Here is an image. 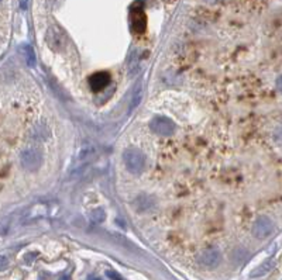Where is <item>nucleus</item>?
I'll list each match as a JSON object with an SVG mask.
<instances>
[{
  "mask_svg": "<svg viewBox=\"0 0 282 280\" xmlns=\"http://www.w3.org/2000/svg\"><path fill=\"white\" fill-rule=\"evenodd\" d=\"M124 165L127 170L133 175H140L146 168V157L138 149H127L123 154Z\"/></svg>",
  "mask_w": 282,
  "mask_h": 280,
  "instance_id": "nucleus-1",
  "label": "nucleus"
},
{
  "mask_svg": "<svg viewBox=\"0 0 282 280\" xmlns=\"http://www.w3.org/2000/svg\"><path fill=\"white\" fill-rule=\"evenodd\" d=\"M20 162H22L23 168L34 172L41 166L43 163V154L35 149V148H28L26 151H23L20 155Z\"/></svg>",
  "mask_w": 282,
  "mask_h": 280,
  "instance_id": "nucleus-2",
  "label": "nucleus"
},
{
  "mask_svg": "<svg viewBox=\"0 0 282 280\" xmlns=\"http://www.w3.org/2000/svg\"><path fill=\"white\" fill-rule=\"evenodd\" d=\"M67 35L61 27H56V25L50 27V30L47 33V44L51 49H54V51L64 49L67 45Z\"/></svg>",
  "mask_w": 282,
  "mask_h": 280,
  "instance_id": "nucleus-3",
  "label": "nucleus"
},
{
  "mask_svg": "<svg viewBox=\"0 0 282 280\" xmlns=\"http://www.w3.org/2000/svg\"><path fill=\"white\" fill-rule=\"evenodd\" d=\"M253 235L258 239H265L274 233V223L271 221L268 217L265 215H259L258 218L254 221L253 228H251Z\"/></svg>",
  "mask_w": 282,
  "mask_h": 280,
  "instance_id": "nucleus-4",
  "label": "nucleus"
},
{
  "mask_svg": "<svg viewBox=\"0 0 282 280\" xmlns=\"http://www.w3.org/2000/svg\"><path fill=\"white\" fill-rule=\"evenodd\" d=\"M150 128L155 134L162 135V137H169V135L174 134V131H175V124L167 117H155V118L151 120Z\"/></svg>",
  "mask_w": 282,
  "mask_h": 280,
  "instance_id": "nucleus-5",
  "label": "nucleus"
},
{
  "mask_svg": "<svg viewBox=\"0 0 282 280\" xmlns=\"http://www.w3.org/2000/svg\"><path fill=\"white\" fill-rule=\"evenodd\" d=\"M220 262H222V254L216 248H207L199 255V263L207 269H214L216 266L220 265Z\"/></svg>",
  "mask_w": 282,
  "mask_h": 280,
  "instance_id": "nucleus-6",
  "label": "nucleus"
},
{
  "mask_svg": "<svg viewBox=\"0 0 282 280\" xmlns=\"http://www.w3.org/2000/svg\"><path fill=\"white\" fill-rule=\"evenodd\" d=\"M130 24L134 33H144L147 28V17L143 9L134 7L130 13Z\"/></svg>",
  "mask_w": 282,
  "mask_h": 280,
  "instance_id": "nucleus-7",
  "label": "nucleus"
},
{
  "mask_svg": "<svg viewBox=\"0 0 282 280\" xmlns=\"http://www.w3.org/2000/svg\"><path fill=\"white\" fill-rule=\"evenodd\" d=\"M88 82H89L90 89L93 92H101V90L106 89L110 85L112 78H110V75L107 72H96V73L90 75Z\"/></svg>",
  "mask_w": 282,
  "mask_h": 280,
  "instance_id": "nucleus-8",
  "label": "nucleus"
},
{
  "mask_svg": "<svg viewBox=\"0 0 282 280\" xmlns=\"http://www.w3.org/2000/svg\"><path fill=\"white\" fill-rule=\"evenodd\" d=\"M95 154H96V148L95 146L90 145V144L85 145L79 151L77 161H75V166H82V165L90 162V159L95 157Z\"/></svg>",
  "mask_w": 282,
  "mask_h": 280,
  "instance_id": "nucleus-9",
  "label": "nucleus"
},
{
  "mask_svg": "<svg viewBox=\"0 0 282 280\" xmlns=\"http://www.w3.org/2000/svg\"><path fill=\"white\" fill-rule=\"evenodd\" d=\"M274 265H275V262L272 260V259H268L267 262H264L261 266H258L257 269L254 270L253 273H251V278H261V276H264V275H267L270 270H272L274 268Z\"/></svg>",
  "mask_w": 282,
  "mask_h": 280,
  "instance_id": "nucleus-10",
  "label": "nucleus"
},
{
  "mask_svg": "<svg viewBox=\"0 0 282 280\" xmlns=\"http://www.w3.org/2000/svg\"><path fill=\"white\" fill-rule=\"evenodd\" d=\"M141 97H143V85L141 82L135 85L134 90H133V96H131V103H130V109H134L140 104L141 101Z\"/></svg>",
  "mask_w": 282,
  "mask_h": 280,
  "instance_id": "nucleus-11",
  "label": "nucleus"
},
{
  "mask_svg": "<svg viewBox=\"0 0 282 280\" xmlns=\"http://www.w3.org/2000/svg\"><path fill=\"white\" fill-rule=\"evenodd\" d=\"M22 49L27 65H28V67H34V65H35V54H34L33 48H31L30 45H24Z\"/></svg>",
  "mask_w": 282,
  "mask_h": 280,
  "instance_id": "nucleus-12",
  "label": "nucleus"
},
{
  "mask_svg": "<svg viewBox=\"0 0 282 280\" xmlns=\"http://www.w3.org/2000/svg\"><path fill=\"white\" fill-rule=\"evenodd\" d=\"M151 203H153V200L148 197H137L135 199V209H137V211H146V210L151 209Z\"/></svg>",
  "mask_w": 282,
  "mask_h": 280,
  "instance_id": "nucleus-13",
  "label": "nucleus"
},
{
  "mask_svg": "<svg viewBox=\"0 0 282 280\" xmlns=\"http://www.w3.org/2000/svg\"><path fill=\"white\" fill-rule=\"evenodd\" d=\"M90 221H93V223H96V224H101L103 223L104 220H106V211L103 210V209H95L92 213H90Z\"/></svg>",
  "mask_w": 282,
  "mask_h": 280,
  "instance_id": "nucleus-14",
  "label": "nucleus"
},
{
  "mask_svg": "<svg viewBox=\"0 0 282 280\" xmlns=\"http://www.w3.org/2000/svg\"><path fill=\"white\" fill-rule=\"evenodd\" d=\"M274 141L278 144V145H282V125L278 127L275 131H274Z\"/></svg>",
  "mask_w": 282,
  "mask_h": 280,
  "instance_id": "nucleus-15",
  "label": "nucleus"
},
{
  "mask_svg": "<svg viewBox=\"0 0 282 280\" xmlns=\"http://www.w3.org/2000/svg\"><path fill=\"white\" fill-rule=\"evenodd\" d=\"M106 275H107V278L109 279H112V280H124L117 272H114V270H107L106 272Z\"/></svg>",
  "mask_w": 282,
  "mask_h": 280,
  "instance_id": "nucleus-16",
  "label": "nucleus"
},
{
  "mask_svg": "<svg viewBox=\"0 0 282 280\" xmlns=\"http://www.w3.org/2000/svg\"><path fill=\"white\" fill-rule=\"evenodd\" d=\"M9 266V259L6 257H0V270H4Z\"/></svg>",
  "mask_w": 282,
  "mask_h": 280,
  "instance_id": "nucleus-17",
  "label": "nucleus"
},
{
  "mask_svg": "<svg viewBox=\"0 0 282 280\" xmlns=\"http://www.w3.org/2000/svg\"><path fill=\"white\" fill-rule=\"evenodd\" d=\"M277 88H278V90L282 93V75L277 79Z\"/></svg>",
  "mask_w": 282,
  "mask_h": 280,
  "instance_id": "nucleus-18",
  "label": "nucleus"
},
{
  "mask_svg": "<svg viewBox=\"0 0 282 280\" xmlns=\"http://www.w3.org/2000/svg\"><path fill=\"white\" fill-rule=\"evenodd\" d=\"M27 1H28V0H19V3H20V7H22V9H26V7H27Z\"/></svg>",
  "mask_w": 282,
  "mask_h": 280,
  "instance_id": "nucleus-19",
  "label": "nucleus"
},
{
  "mask_svg": "<svg viewBox=\"0 0 282 280\" xmlns=\"http://www.w3.org/2000/svg\"><path fill=\"white\" fill-rule=\"evenodd\" d=\"M206 3H210V4H214V3H219V1H222V0H205Z\"/></svg>",
  "mask_w": 282,
  "mask_h": 280,
  "instance_id": "nucleus-20",
  "label": "nucleus"
},
{
  "mask_svg": "<svg viewBox=\"0 0 282 280\" xmlns=\"http://www.w3.org/2000/svg\"><path fill=\"white\" fill-rule=\"evenodd\" d=\"M59 280H71V278H68V276H64L62 279H59Z\"/></svg>",
  "mask_w": 282,
  "mask_h": 280,
  "instance_id": "nucleus-21",
  "label": "nucleus"
},
{
  "mask_svg": "<svg viewBox=\"0 0 282 280\" xmlns=\"http://www.w3.org/2000/svg\"><path fill=\"white\" fill-rule=\"evenodd\" d=\"M90 280H102L101 278H93V279H90Z\"/></svg>",
  "mask_w": 282,
  "mask_h": 280,
  "instance_id": "nucleus-22",
  "label": "nucleus"
},
{
  "mask_svg": "<svg viewBox=\"0 0 282 280\" xmlns=\"http://www.w3.org/2000/svg\"><path fill=\"white\" fill-rule=\"evenodd\" d=\"M0 3H1V0H0Z\"/></svg>",
  "mask_w": 282,
  "mask_h": 280,
  "instance_id": "nucleus-23",
  "label": "nucleus"
}]
</instances>
